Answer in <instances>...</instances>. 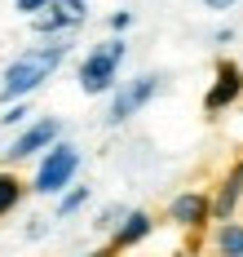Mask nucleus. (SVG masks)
<instances>
[{
    "label": "nucleus",
    "instance_id": "1",
    "mask_svg": "<svg viewBox=\"0 0 243 257\" xmlns=\"http://www.w3.org/2000/svg\"><path fill=\"white\" fill-rule=\"evenodd\" d=\"M62 62H66V45H62V40L36 45V49L18 53V58L4 67V76H0V102H27Z\"/></svg>",
    "mask_w": 243,
    "mask_h": 257
},
{
    "label": "nucleus",
    "instance_id": "2",
    "mask_svg": "<svg viewBox=\"0 0 243 257\" xmlns=\"http://www.w3.org/2000/svg\"><path fill=\"white\" fill-rule=\"evenodd\" d=\"M124 40H102L84 53L80 62V89L84 93H106L110 84L120 80V62H124Z\"/></svg>",
    "mask_w": 243,
    "mask_h": 257
},
{
    "label": "nucleus",
    "instance_id": "3",
    "mask_svg": "<svg viewBox=\"0 0 243 257\" xmlns=\"http://www.w3.org/2000/svg\"><path fill=\"white\" fill-rule=\"evenodd\" d=\"M80 173V151L71 147V142H54L49 151H44V160H40V169H36V191L40 195H58V191H66L71 186V178Z\"/></svg>",
    "mask_w": 243,
    "mask_h": 257
},
{
    "label": "nucleus",
    "instance_id": "4",
    "mask_svg": "<svg viewBox=\"0 0 243 257\" xmlns=\"http://www.w3.org/2000/svg\"><path fill=\"white\" fill-rule=\"evenodd\" d=\"M160 89H164V76H137V80H128V84H120L115 98H110L106 124H124V120H133V115L150 102Z\"/></svg>",
    "mask_w": 243,
    "mask_h": 257
},
{
    "label": "nucleus",
    "instance_id": "5",
    "mask_svg": "<svg viewBox=\"0 0 243 257\" xmlns=\"http://www.w3.org/2000/svg\"><path fill=\"white\" fill-rule=\"evenodd\" d=\"M84 18H88V5H84V0H54L44 14L31 18V31H36V36H58V40H62V36L76 31Z\"/></svg>",
    "mask_w": 243,
    "mask_h": 257
},
{
    "label": "nucleus",
    "instance_id": "6",
    "mask_svg": "<svg viewBox=\"0 0 243 257\" xmlns=\"http://www.w3.org/2000/svg\"><path fill=\"white\" fill-rule=\"evenodd\" d=\"M239 93H243V67L239 62H216V80H212V89L204 93V111L221 115L226 106L239 102Z\"/></svg>",
    "mask_w": 243,
    "mask_h": 257
},
{
    "label": "nucleus",
    "instance_id": "7",
    "mask_svg": "<svg viewBox=\"0 0 243 257\" xmlns=\"http://www.w3.org/2000/svg\"><path fill=\"white\" fill-rule=\"evenodd\" d=\"M58 133H62L58 120H36L27 133L14 138V147L4 151V160H27V155H36V151H49V147L58 142Z\"/></svg>",
    "mask_w": 243,
    "mask_h": 257
},
{
    "label": "nucleus",
    "instance_id": "8",
    "mask_svg": "<svg viewBox=\"0 0 243 257\" xmlns=\"http://www.w3.org/2000/svg\"><path fill=\"white\" fill-rule=\"evenodd\" d=\"M208 213H212V204H208V195H199V191H182V195L168 204V217H172L177 226H204Z\"/></svg>",
    "mask_w": 243,
    "mask_h": 257
},
{
    "label": "nucleus",
    "instance_id": "9",
    "mask_svg": "<svg viewBox=\"0 0 243 257\" xmlns=\"http://www.w3.org/2000/svg\"><path fill=\"white\" fill-rule=\"evenodd\" d=\"M150 226H155L150 213H128V217L115 226V239H110V244H115V248H133V244H142V239L150 235Z\"/></svg>",
    "mask_w": 243,
    "mask_h": 257
},
{
    "label": "nucleus",
    "instance_id": "10",
    "mask_svg": "<svg viewBox=\"0 0 243 257\" xmlns=\"http://www.w3.org/2000/svg\"><path fill=\"white\" fill-rule=\"evenodd\" d=\"M216 253L221 257H243V222H221V231H216Z\"/></svg>",
    "mask_w": 243,
    "mask_h": 257
},
{
    "label": "nucleus",
    "instance_id": "11",
    "mask_svg": "<svg viewBox=\"0 0 243 257\" xmlns=\"http://www.w3.org/2000/svg\"><path fill=\"white\" fill-rule=\"evenodd\" d=\"M18 200H22V182L14 178V173H0V217H4V213H14Z\"/></svg>",
    "mask_w": 243,
    "mask_h": 257
},
{
    "label": "nucleus",
    "instance_id": "12",
    "mask_svg": "<svg viewBox=\"0 0 243 257\" xmlns=\"http://www.w3.org/2000/svg\"><path fill=\"white\" fill-rule=\"evenodd\" d=\"M84 200H88V186H76L71 195H62V204H58V217H71V213H76Z\"/></svg>",
    "mask_w": 243,
    "mask_h": 257
},
{
    "label": "nucleus",
    "instance_id": "13",
    "mask_svg": "<svg viewBox=\"0 0 243 257\" xmlns=\"http://www.w3.org/2000/svg\"><path fill=\"white\" fill-rule=\"evenodd\" d=\"M22 120H27V102H14L4 115H0V124H22Z\"/></svg>",
    "mask_w": 243,
    "mask_h": 257
},
{
    "label": "nucleus",
    "instance_id": "14",
    "mask_svg": "<svg viewBox=\"0 0 243 257\" xmlns=\"http://www.w3.org/2000/svg\"><path fill=\"white\" fill-rule=\"evenodd\" d=\"M54 0H18V14H27V18H36V14H44Z\"/></svg>",
    "mask_w": 243,
    "mask_h": 257
},
{
    "label": "nucleus",
    "instance_id": "15",
    "mask_svg": "<svg viewBox=\"0 0 243 257\" xmlns=\"http://www.w3.org/2000/svg\"><path fill=\"white\" fill-rule=\"evenodd\" d=\"M124 27H133V14H128V9L110 14V31H124Z\"/></svg>",
    "mask_w": 243,
    "mask_h": 257
},
{
    "label": "nucleus",
    "instance_id": "16",
    "mask_svg": "<svg viewBox=\"0 0 243 257\" xmlns=\"http://www.w3.org/2000/svg\"><path fill=\"white\" fill-rule=\"evenodd\" d=\"M226 182H230V186H239V191H243V160H234V169H230V178H226Z\"/></svg>",
    "mask_w": 243,
    "mask_h": 257
},
{
    "label": "nucleus",
    "instance_id": "17",
    "mask_svg": "<svg viewBox=\"0 0 243 257\" xmlns=\"http://www.w3.org/2000/svg\"><path fill=\"white\" fill-rule=\"evenodd\" d=\"M204 5H208V9H216V14H226V9H234L239 0H204Z\"/></svg>",
    "mask_w": 243,
    "mask_h": 257
},
{
    "label": "nucleus",
    "instance_id": "18",
    "mask_svg": "<svg viewBox=\"0 0 243 257\" xmlns=\"http://www.w3.org/2000/svg\"><path fill=\"white\" fill-rule=\"evenodd\" d=\"M88 257H110V253H88Z\"/></svg>",
    "mask_w": 243,
    "mask_h": 257
}]
</instances>
